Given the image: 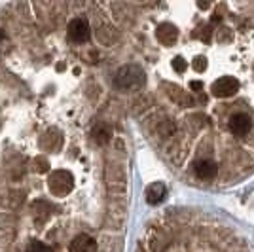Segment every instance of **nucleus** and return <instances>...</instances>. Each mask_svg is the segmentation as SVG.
<instances>
[{
	"instance_id": "obj_1",
	"label": "nucleus",
	"mask_w": 254,
	"mask_h": 252,
	"mask_svg": "<svg viewBox=\"0 0 254 252\" xmlns=\"http://www.w3.org/2000/svg\"><path fill=\"white\" fill-rule=\"evenodd\" d=\"M167 10L152 31L167 103L154 135L193 182L235 186L254 175V2Z\"/></svg>"
},
{
	"instance_id": "obj_2",
	"label": "nucleus",
	"mask_w": 254,
	"mask_h": 252,
	"mask_svg": "<svg viewBox=\"0 0 254 252\" xmlns=\"http://www.w3.org/2000/svg\"><path fill=\"white\" fill-rule=\"evenodd\" d=\"M159 252H254L251 243L232 226L199 216L184 224L179 237H165Z\"/></svg>"
},
{
	"instance_id": "obj_3",
	"label": "nucleus",
	"mask_w": 254,
	"mask_h": 252,
	"mask_svg": "<svg viewBox=\"0 0 254 252\" xmlns=\"http://www.w3.org/2000/svg\"><path fill=\"white\" fill-rule=\"evenodd\" d=\"M146 82V74L138 64H126L116 74V85L122 89H137Z\"/></svg>"
},
{
	"instance_id": "obj_4",
	"label": "nucleus",
	"mask_w": 254,
	"mask_h": 252,
	"mask_svg": "<svg viewBox=\"0 0 254 252\" xmlns=\"http://www.w3.org/2000/svg\"><path fill=\"white\" fill-rule=\"evenodd\" d=\"M72 184H74L72 175L64 169H57L48 177V186H50V191L55 197H64L72 189Z\"/></svg>"
},
{
	"instance_id": "obj_5",
	"label": "nucleus",
	"mask_w": 254,
	"mask_h": 252,
	"mask_svg": "<svg viewBox=\"0 0 254 252\" xmlns=\"http://www.w3.org/2000/svg\"><path fill=\"white\" fill-rule=\"evenodd\" d=\"M66 31H68L70 40H74L76 44L87 42V40H89V34H91L89 23H87V19H84V17H76V19H72V21L68 23Z\"/></svg>"
},
{
	"instance_id": "obj_6",
	"label": "nucleus",
	"mask_w": 254,
	"mask_h": 252,
	"mask_svg": "<svg viewBox=\"0 0 254 252\" xmlns=\"http://www.w3.org/2000/svg\"><path fill=\"white\" fill-rule=\"evenodd\" d=\"M68 252H99V243L95 237L87 233H78L72 241L68 243Z\"/></svg>"
},
{
	"instance_id": "obj_7",
	"label": "nucleus",
	"mask_w": 254,
	"mask_h": 252,
	"mask_svg": "<svg viewBox=\"0 0 254 252\" xmlns=\"http://www.w3.org/2000/svg\"><path fill=\"white\" fill-rule=\"evenodd\" d=\"M165 197V186L161 182H154L148 189H146V199L150 205H158L159 201Z\"/></svg>"
},
{
	"instance_id": "obj_8",
	"label": "nucleus",
	"mask_w": 254,
	"mask_h": 252,
	"mask_svg": "<svg viewBox=\"0 0 254 252\" xmlns=\"http://www.w3.org/2000/svg\"><path fill=\"white\" fill-rule=\"evenodd\" d=\"M93 135H95L99 144H106L112 138V129H110V126H106V124H97V127L93 129Z\"/></svg>"
},
{
	"instance_id": "obj_9",
	"label": "nucleus",
	"mask_w": 254,
	"mask_h": 252,
	"mask_svg": "<svg viewBox=\"0 0 254 252\" xmlns=\"http://www.w3.org/2000/svg\"><path fill=\"white\" fill-rule=\"evenodd\" d=\"M25 252H53V249L50 247V245H46V243L32 241L27 245V251Z\"/></svg>"
}]
</instances>
